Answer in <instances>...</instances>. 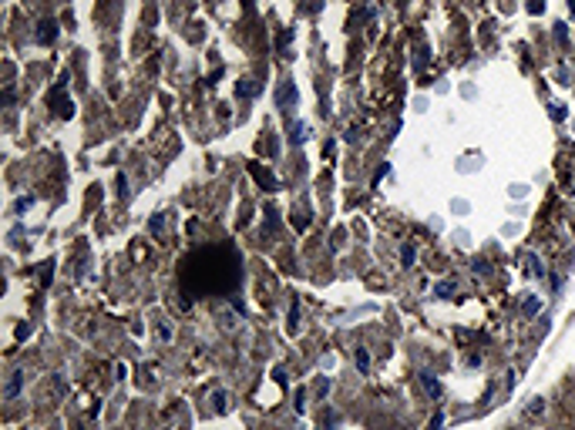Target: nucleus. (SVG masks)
<instances>
[{
	"mask_svg": "<svg viewBox=\"0 0 575 430\" xmlns=\"http://www.w3.org/2000/svg\"><path fill=\"white\" fill-rule=\"evenodd\" d=\"M521 262H525V272H528V276H545V269H541V262L535 259V256H525Z\"/></svg>",
	"mask_w": 575,
	"mask_h": 430,
	"instance_id": "6e6552de",
	"label": "nucleus"
},
{
	"mask_svg": "<svg viewBox=\"0 0 575 430\" xmlns=\"http://www.w3.org/2000/svg\"><path fill=\"white\" fill-rule=\"evenodd\" d=\"M286 44H290V31H282L279 41H276V47H279V51H286Z\"/></svg>",
	"mask_w": 575,
	"mask_h": 430,
	"instance_id": "aec40b11",
	"label": "nucleus"
},
{
	"mask_svg": "<svg viewBox=\"0 0 575 430\" xmlns=\"http://www.w3.org/2000/svg\"><path fill=\"white\" fill-rule=\"evenodd\" d=\"M420 383L427 386V393H434V396L441 393V383H438V376L430 373V370H424V373H420Z\"/></svg>",
	"mask_w": 575,
	"mask_h": 430,
	"instance_id": "0eeeda50",
	"label": "nucleus"
},
{
	"mask_svg": "<svg viewBox=\"0 0 575 430\" xmlns=\"http://www.w3.org/2000/svg\"><path fill=\"white\" fill-rule=\"evenodd\" d=\"M521 309H525V313H528V316H535V313H538V309H541V299H538V296H528V299H525V306H521Z\"/></svg>",
	"mask_w": 575,
	"mask_h": 430,
	"instance_id": "9b49d317",
	"label": "nucleus"
},
{
	"mask_svg": "<svg viewBox=\"0 0 575 430\" xmlns=\"http://www.w3.org/2000/svg\"><path fill=\"white\" fill-rule=\"evenodd\" d=\"M259 91V84H252V81H239V88H236V94L239 98H252Z\"/></svg>",
	"mask_w": 575,
	"mask_h": 430,
	"instance_id": "1a4fd4ad",
	"label": "nucleus"
},
{
	"mask_svg": "<svg viewBox=\"0 0 575 430\" xmlns=\"http://www.w3.org/2000/svg\"><path fill=\"white\" fill-rule=\"evenodd\" d=\"M54 37H57V24L54 21H41V24H37V34H34L37 44H54Z\"/></svg>",
	"mask_w": 575,
	"mask_h": 430,
	"instance_id": "7ed1b4c3",
	"label": "nucleus"
},
{
	"mask_svg": "<svg viewBox=\"0 0 575 430\" xmlns=\"http://www.w3.org/2000/svg\"><path fill=\"white\" fill-rule=\"evenodd\" d=\"M454 293V283H451V279H448V283H441L438 286V296H441V299H448V296H451Z\"/></svg>",
	"mask_w": 575,
	"mask_h": 430,
	"instance_id": "f3484780",
	"label": "nucleus"
},
{
	"mask_svg": "<svg viewBox=\"0 0 575 430\" xmlns=\"http://www.w3.org/2000/svg\"><path fill=\"white\" fill-rule=\"evenodd\" d=\"M441 423H444V413H438V417L430 420V427H427V430H441Z\"/></svg>",
	"mask_w": 575,
	"mask_h": 430,
	"instance_id": "4be33fe9",
	"label": "nucleus"
},
{
	"mask_svg": "<svg viewBox=\"0 0 575 430\" xmlns=\"http://www.w3.org/2000/svg\"><path fill=\"white\" fill-rule=\"evenodd\" d=\"M555 41H568V31H565V24H555Z\"/></svg>",
	"mask_w": 575,
	"mask_h": 430,
	"instance_id": "6ab92c4d",
	"label": "nucleus"
},
{
	"mask_svg": "<svg viewBox=\"0 0 575 430\" xmlns=\"http://www.w3.org/2000/svg\"><path fill=\"white\" fill-rule=\"evenodd\" d=\"M148 229H152V232H158V229H162V215H155V219L148 222Z\"/></svg>",
	"mask_w": 575,
	"mask_h": 430,
	"instance_id": "5701e85b",
	"label": "nucleus"
},
{
	"mask_svg": "<svg viewBox=\"0 0 575 430\" xmlns=\"http://www.w3.org/2000/svg\"><path fill=\"white\" fill-rule=\"evenodd\" d=\"M21 386H24V370H14L11 380H7V386H4V396H7V400H14V396L21 393Z\"/></svg>",
	"mask_w": 575,
	"mask_h": 430,
	"instance_id": "39448f33",
	"label": "nucleus"
},
{
	"mask_svg": "<svg viewBox=\"0 0 575 430\" xmlns=\"http://www.w3.org/2000/svg\"><path fill=\"white\" fill-rule=\"evenodd\" d=\"M293 101H296V84H293V81H282L279 91H276V104L286 108V104H293Z\"/></svg>",
	"mask_w": 575,
	"mask_h": 430,
	"instance_id": "20e7f679",
	"label": "nucleus"
},
{
	"mask_svg": "<svg viewBox=\"0 0 575 430\" xmlns=\"http://www.w3.org/2000/svg\"><path fill=\"white\" fill-rule=\"evenodd\" d=\"M290 141H306V125H293V135Z\"/></svg>",
	"mask_w": 575,
	"mask_h": 430,
	"instance_id": "dca6fc26",
	"label": "nucleus"
},
{
	"mask_svg": "<svg viewBox=\"0 0 575 430\" xmlns=\"http://www.w3.org/2000/svg\"><path fill=\"white\" fill-rule=\"evenodd\" d=\"M209 400H212V407H215V410H226V400H229V396H226V390H215Z\"/></svg>",
	"mask_w": 575,
	"mask_h": 430,
	"instance_id": "f8f14e48",
	"label": "nucleus"
},
{
	"mask_svg": "<svg viewBox=\"0 0 575 430\" xmlns=\"http://www.w3.org/2000/svg\"><path fill=\"white\" fill-rule=\"evenodd\" d=\"M353 360H357V370H360V373H367V370H370V353L363 350V346L357 350V356H353Z\"/></svg>",
	"mask_w": 575,
	"mask_h": 430,
	"instance_id": "9d476101",
	"label": "nucleus"
},
{
	"mask_svg": "<svg viewBox=\"0 0 575 430\" xmlns=\"http://www.w3.org/2000/svg\"><path fill=\"white\" fill-rule=\"evenodd\" d=\"M414 259H417L414 246H404V249H400V262H404V266H414Z\"/></svg>",
	"mask_w": 575,
	"mask_h": 430,
	"instance_id": "ddd939ff",
	"label": "nucleus"
},
{
	"mask_svg": "<svg viewBox=\"0 0 575 430\" xmlns=\"http://www.w3.org/2000/svg\"><path fill=\"white\" fill-rule=\"evenodd\" d=\"M249 171H252V175H256V178H259L262 185H266V188H276V178H272V175H269V171H266V168H259V165H256V161H252V165H249Z\"/></svg>",
	"mask_w": 575,
	"mask_h": 430,
	"instance_id": "423d86ee",
	"label": "nucleus"
},
{
	"mask_svg": "<svg viewBox=\"0 0 575 430\" xmlns=\"http://www.w3.org/2000/svg\"><path fill=\"white\" fill-rule=\"evenodd\" d=\"M568 7H572V14H575V0H568Z\"/></svg>",
	"mask_w": 575,
	"mask_h": 430,
	"instance_id": "b1692460",
	"label": "nucleus"
},
{
	"mask_svg": "<svg viewBox=\"0 0 575 430\" xmlns=\"http://www.w3.org/2000/svg\"><path fill=\"white\" fill-rule=\"evenodd\" d=\"M296 323H300V303H293V306H290V326L296 329Z\"/></svg>",
	"mask_w": 575,
	"mask_h": 430,
	"instance_id": "a211bd4d",
	"label": "nucleus"
},
{
	"mask_svg": "<svg viewBox=\"0 0 575 430\" xmlns=\"http://www.w3.org/2000/svg\"><path fill=\"white\" fill-rule=\"evenodd\" d=\"M51 104H57V114H61V118H71V114H74V104H71L68 94H64V81H61L57 91L51 94Z\"/></svg>",
	"mask_w": 575,
	"mask_h": 430,
	"instance_id": "f03ea898",
	"label": "nucleus"
},
{
	"mask_svg": "<svg viewBox=\"0 0 575 430\" xmlns=\"http://www.w3.org/2000/svg\"><path fill=\"white\" fill-rule=\"evenodd\" d=\"M541 410H545V400H541V396H535V400H528V410H525V413H528V417H535V413H541Z\"/></svg>",
	"mask_w": 575,
	"mask_h": 430,
	"instance_id": "4468645a",
	"label": "nucleus"
},
{
	"mask_svg": "<svg viewBox=\"0 0 575 430\" xmlns=\"http://www.w3.org/2000/svg\"><path fill=\"white\" fill-rule=\"evenodd\" d=\"M239 256L226 246L219 249H202L182 262V286L192 289L195 296H212V293H229L239 279Z\"/></svg>",
	"mask_w": 575,
	"mask_h": 430,
	"instance_id": "f257e3e1",
	"label": "nucleus"
},
{
	"mask_svg": "<svg viewBox=\"0 0 575 430\" xmlns=\"http://www.w3.org/2000/svg\"><path fill=\"white\" fill-rule=\"evenodd\" d=\"M31 202H34L31 195H27V198H17V202H14V212H17V215H21V212H27V208H31Z\"/></svg>",
	"mask_w": 575,
	"mask_h": 430,
	"instance_id": "2eb2a0df",
	"label": "nucleus"
},
{
	"mask_svg": "<svg viewBox=\"0 0 575 430\" xmlns=\"http://www.w3.org/2000/svg\"><path fill=\"white\" fill-rule=\"evenodd\" d=\"M552 118H555V121H562V118H565V111H562V104H552Z\"/></svg>",
	"mask_w": 575,
	"mask_h": 430,
	"instance_id": "412c9836",
	"label": "nucleus"
},
{
	"mask_svg": "<svg viewBox=\"0 0 575 430\" xmlns=\"http://www.w3.org/2000/svg\"><path fill=\"white\" fill-rule=\"evenodd\" d=\"M572 192H575V188H572Z\"/></svg>",
	"mask_w": 575,
	"mask_h": 430,
	"instance_id": "393cba45",
	"label": "nucleus"
}]
</instances>
